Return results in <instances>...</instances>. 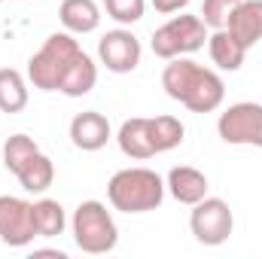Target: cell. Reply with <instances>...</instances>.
I'll use <instances>...</instances> for the list:
<instances>
[{
    "instance_id": "5bb4252c",
    "label": "cell",
    "mask_w": 262,
    "mask_h": 259,
    "mask_svg": "<svg viewBox=\"0 0 262 259\" xmlns=\"http://www.w3.org/2000/svg\"><path fill=\"white\" fill-rule=\"evenodd\" d=\"M58 18L70 34H92L101 25V9L95 0H61Z\"/></svg>"
},
{
    "instance_id": "9a60e30c",
    "label": "cell",
    "mask_w": 262,
    "mask_h": 259,
    "mask_svg": "<svg viewBox=\"0 0 262 259\" xmlns=\"http://www.w3.org/2000/svg\"><path fill=\"white\" fill-rule=\"evenodd\" d=\"M207 49H210L213 64L223 67V70H238V67L244 64V55H247V49H244L226 28H220V31H213V34L207 37Z\"/></svg>"
},
{
    "instance_id": "6da1fadb",
    "label": "cell",
    "mask_w": 262,
    "mask_h": 259,
    "mask_svg": "<svg viewBox=\"0 0 262 259\" xmlns=\"http://www.w3.org/2000/svg\"><path fill=\"white\" fill-rule=\"evenodd\" d=\"M162 89L168 92V98L180 101L183 107H189L192 113H213L223 98H226V85L223 79L201 67L198 61L189 58H171V64L162 73Z\"/></svg>"
},
{
    "instance_id": "4fadbf2b",
    "label": "cell",
    "mask_w": 262,
    "mask_h": 259,
    "mask_svg": "<svg viewBox=\"0 0 262 259\" xmlns=\"http://www.w3.org/2000/svg\"><path fill=\"white\" fill-rule=\"evenodd\" d=\"M168 189H171V195H174L180 204H198V201L207 195V177H204L198 168L180 165V168H171V174H168Z\"/></svg>"
},
{
    "instance_id": "7402d4cb",
    "label": "cell",
    "mask_w": 262,
    "mask_h": 259,
    "mask_svg": "<svg viewBox=\"0 0 262 259\" xmlns=\"http://www.w3.org/2000/svg\"><path fill=\"white\" fill-rule=\"evenodd\" d=\"M104 9L110 18H116L119 25H134L143 18L146 0H104Z\"/></svg>"
},
{
    "instance_id": "9c48e42d",
    "label": "cell",
    "mask_w": 262,
    "mask_h": 259,
    "mask_svg": "<svg viewBox=\"0 0 262 259\" xmlns=\"http://www.w3.org/2000/svg\"><path fill=\"white\" fill-rule=\"evenodd\" d=\"M98 55L101 64L113 73H131L140 64V40L131 31H107L98 43Z\"/></svg>"
},
{
    "instance_id": "603a6c76",
    "label": "cell",
    "mask_w": 262,
    "mask_h": 259,
    "mask_svg": "<svg viewBox=\"0 0 262 259\" xmlns=\"http://www.w3.org/2000/svg\"><path fill=\"white\" fill-rule=\"evenodd\" d=\"M189 0H152V6H156V12H162V15H171V12H180L183 6H186Z\"/></svg>"
},
{
    "instance_id": "7c38bea8",
    "label": "cell",
    "mask_w": 262,
    "mask_h": 259,
    "mask_svg": "<svg viewBox=\"0 0 262 259\" xmlns=\"http://www.w3.org/2000/svg\"><path fill=\"white\" fill-rule=\"evenodd\" d=\"M119 149L128 159H152L156 156V143H152V131H149V119L137 116V119H125L119 128Z\"/></svg>"
},
{
    "instance_id": "5b68a950",
    "label": "cell",
    "mask_w": 262,
    "mask_h": 259,
    "mask_svg": "<svg viewBox=\"0 0 262 259\" xmlns=\"http://www.w3.org/2000/svg\"><path fill=\"white\" fill-rule=\"evenodd\" d=\"M207 40V25L201 15H174L152 34V52L165 61L198 52Z\"/></svg>"
},
{
    "instance_id": "e0dca14e",
    "label": "cell",
    "mask_w": 262,
    "mask_h": 259,
    "mask_svg": "<svg viewBox=\"0 0 262 259\" xmlns=\"http://www.w3.org/2000/svg\"><path fill=\"white\" fill-rule=\"evenodd\" d=\"M15 177H18L21 189H28V192H46V189L52 186V180H55V165H52L49 156L37 153Z\"/></svg>"
},
{
    "instance_id": "44dd1931",
    "label": "cell",
    "mask_w": 262,
    "mask_h": 259,
    "mask_svg": "<svg viewBox=\"0 0 262 259\" xmlns=\"http://www.w3.org/2000/svg\"><path fill=\"white\" fill-rule=\"evenodd\" d=\"M238 3H241V0H204V6H201V21H204L207 28L220 31V28L229 25V15L235 12Z\"/></svg>"
},
{
    "instance_id": "30bf717a",
    "label": "cell",
    "mask_w": 262,
    "mask_h": 259,
    "mask_svg": "<svg viewBox=\"0 0 262 259\" xmlns=\"http://www.w3.org/2000/svg\"><path fill=\"white\" fill-rule=\"evenodd\" d=\"M70 140L82 153H95V149L107 146V140H110V122H107V116L95 113V110L76 113L73 122H70Z\"/></svg>"
},
{
    "instance_id": "d6986e66",
    "label": "cell",
    "mask_w": 262,
    "mask_h": 259,
    "mask_svg": "<svg viewBox=\"0 0 262 259\" xmlns=\"http://www.w3.org/2000/svg\"><path fill=\"white\" fill-rule=\"evenodd\" d=\"M37 153H40V146L34 143V137H28V134H12V137L3 143V165H6L12 174H18Z\"/></svg>"
},
{
    "instance_id": "3957f363",
    "label": "cell",
    "mask_w": 262,
    "mask_h": 259,
    "mask_svg": "<svg viewBox=\"0 0 262 259\" xmlns=\"http://www.w3.org/2000/svg\"><path fill=\"white\" fill-rule=\"evenodd\" d=\"M107 198L122 213H146L156 210L165 198V183L149 168H125L116 171L107 183Z\"/></svg>"
},
{
    "instance_id": "ffe728a7",
    "label": "cell",
    "mask_w": 262,
    "mask_h": 259,
    "mask_svg": "<svg viewBox=\"0 0 262 259\" xmlns=\"http://www.w3.org/2000/svg\"><path fill=\"white\" fill-rule=\"evenodd\" d=\"M149 131H152V143H156V153H168L174 146L183 143V122L174 119V116H156L149 119Z\"/></svg>"
},
{
    "instance_id": "8992f818",
    "label": "cell",
    "mask_w": 262,
    "mask_h": 259,
    "mask_svg": "<svg viewBox=\"0 0 262 259\" xmlns=\"http://www.w3.org/2000/svg\"><path fill=\"white\" fill-rule=\"evenodd\" d=\"M189 229L195 235V241L207 244V247H220L229 241L232 229H235V217L232 207L223 198H201L192 204V217H189Z\"/></svg>"
},
{
    "instance_id": "277c9868",
    "label": "cell",
    "mask_w": 262,
    "mask_h": 259,
    "mask_svg": "<svg viewBox=\"0 0 262 259\" xmlns=\"http://www.w3.org/2000/svg\"><path fill=\"white\" fill-rule=\"evenodd\" d=\"M73 241L82 253H92V256L110 253L116 247L119 232L110 210L101 201H82L73 210Z\"/></svg>"
},
{
    "instance_id": "2e32d148",
    "label": "cell",
    "mask_w": 262,
    "mask_h": 259,
    "mask_svg": "<svg viewBox=\"0 0 262 259\" xmlns=\"http://www.w3.org/2000/svg\"><path fill=\"white\" fill-rule=\"evenodd\" d=\"M34 226H37V238H55V235H61L67 226L64 207L55 198L34 201Z\"/></svg>"
},
{
    "instance_id": "52a82bcc",
    "label": "cell",
    "mask_w": 262,
    "mask_h": 259,
    "mask_svg": "<svg viewBox=\"0 0 262 259\" xmlns=\"http://www.w3.org/2000/svg\"><path fill=\"white\" fill-rule=\"evenodd\" d=\"M216 131L232 146H262V104H232L226 113H220Z\"/></svg>"
},
{
    "instance_id": "8fae6325",
    "label": "cell",
    "mask_w": 262,
    "mask_h": 259,
    "mask_svg": "<svg viewBox=\"0 0 262 259\" xmlns=\"http://www.w3.org/2000/svg\"><path fill=\"white\" fill-rule=\"evenodd\" d=\"M226 31H229L244 49L256 46L262 40V0H241V3L235 6V12L229 15Z\"/></svg>"
},
{
    "instance_id": "7a4b0ae2",
    "label": "cell",
    "mask_w": 262,
    "mask_h": 259,
    "mask_svg": "<svg viewBox=\"0 0 262 259\" xmlns=\"http://www.w3.org/2000/svg\"><path fill=\"white\" fill-rule=\"evenodd\" d=\"M82 55L85 52L79 49V43L70 34H52V37H46L43 49L37 55H31L28 76L43 92H61L64 79L70 76V70L79 64Z\"/></svg>"
},
{
    "instance_id": "ac0fdd59",
    "label": "cell",
    "mask_w": 262,
    "mask_h": 259,
    "mask_svg": "<svg viewBox=\"0 0 262 259\" xmlns=\"http://www.w3.org/2000/svg\"><path fill=\"white\" fill-rule=\"evenodd\" d=\"M28 107V85L18 70L3 67L0 70V110L3 113H21Z\"/></svg>"
},
{
    "instance_id": "ba28073f",
    "label": "cell",
    "mask_w": 262,
    "mask_h": 259,
    "mask_svg": "<svg viewBox=\"0 0 262 259\" xmlns=\"http://www.w3.org/2000/svg\"><path fill=\"white\" fill-rule=\"evenodd\" d=\"M34 238V204L15 195H0V241L9 247H28Z\"/></svg>"
}]
</instances>
